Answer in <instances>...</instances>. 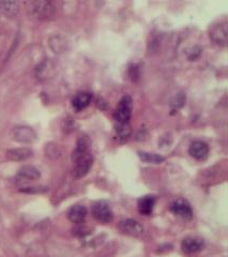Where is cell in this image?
I'll return each mask as SVG.
<instances>
[{"label": "cell", "instance_id": "cell-1", "mask_svg": "<svg viewBox=\"0 0 228 257\" xmlns=\"http://www.w3.org/2000/svg\"><path fill=\"white\" fill-rule=\"evenodd\" d=\"M72 159L74 177L83 178L86 176L93 164V156L90 151V141L87 136H81L77 139Z\"/></svg>", "mask_w": 228, "mask_h": 257}, {"label": "cell", "instance_id": "cell-2", "mask_svg": "<svg viewBox=\"0 0 228 257\" xmlns=\"http://www.w3.org/2000/svg\"><path fill=\"white\" fill-rule=\"evenodd\" d=\"M27 10L31 16L39 20H47L55 15V7L49 1H31L27 3Z\"/></svg>", "mask_w": 228, "mask_h": 257}, {"label": "cell", "instance_id": "cell-3", "mask_svg": "<svg viewBox=\"0 0 228 257\" xmlns=\"http://www.w3.org/2000/svg\"><path fill=\"white\" fill-rule=\"evenodd\" d=\"M133 110V100L130 96H124L119 102L114 114L117 125H127L131 119Z\"/></svg>", "mask_w": 228, "mask_h": 257}, {"label": "cell", "instance_id": "cell-4", "mask_svg": "<svg viewBox=\"0 0 228 257\" xmlns=\"http://www.w3.org/2000/svg\"><path fill=\"white\" fill-rule=\"evenodd\" d=\"M92 215L101 224H107V223H111L114 219V214L111 206L107 202H104V200H100V202L93 205Z\"/></svg>", "mask_w": 228, "mask_h": 257}, {"label": "cell", "instance_id": "cell-5", "mask_svg": "<svg viewBox=\"0 0 228 257\" xmlns=\"http://www.w3.org/2000/svg\"><path fill=\"white\" fill-rule=\"evenodd\" d=\"M170 211L177 216L183 220H191L193 217V210L190 203L184 198H177L170 205Z\"/></svg>", "mask_w": 228, "mask_h": 257}, {"label": "cell", "instance_id": "cell-6", "mask_svg": "<svg viewBox=\"0 0 228 257\" xmlns=\"http://www.w3.org/2000/svg\"><path fill=\"white\" fill-rule=\"evenodd\" d=\"M118 228L123 234L132 237H140L145 233V228L138 221L133 219H125L119 222Z\"/></svg>", "mask_w": 228, "mask_h": 257}, {"label": "cell", "instance_id": "cell-7", "mask_svg": "<svg viewBox=\"0 0 228 257\" xmlns=\"http://www.w3.org/2000/svg\"><path fill=\"white\" fill-rule=\"evenodd\" d=\"M12 137L14 141L23 143V144H29L33 141H36L37 133L32 128L27 126H18L13 128Z\"/></svg>", "mask_w": 228, "mask_h": 257}, {"label": "cell", "instance_id": "cell-8", "mask_svg": "<svg viewBox=\"0 0 228 257\" xmlns=\"http://www.w3.org/2000/svg\"><path fill=\"white\" fill-rule=\"evenodd\" d=\"M227 38H228V29H227L226 21L216 24L211 28L210 39L216 44V45L225 46L227 44Z\"/></svg>", "mask_w": 228, "mask_h": 257}, {"label": "cell", "instance_id": "cell-9", "mask_svg": "<svg viewBox=\"0 0 228 257\" xmlns=\"http://www.w3.org/2000/svg\"><path fill=\"white\" fill-rule=\"evenodd\" d=\"M205 248L204 240L197 237H187L181 243V249L187 254L198 253Z\"/></svg>", "mask_w": 228, "mask_h": 257}, {"label": "cell", "instance_id": "cell-10", "mask_svg": "<svg viewBox=\"0 0 228 257\" xmlns=\"http://www.w3.org/2000/svg\"><path fill=\"white\" fill-rule=\"evenodd\" d=\"M40 177H41V174H40L38 169H36L35 166L26 165L23 166L19 171L18 175H16V180L18 182H29L38 180Z\"/></svg>", "mask_w": 228, "mask_h": 257}, {"label": "cell", "instance_id": "cell-11", "mask_svg": "<svg viewBox=\"0 0 228 257\" xmlns=\"http://www.w3.org/2000/svg\"><path fill=\"white\" fill-rule=\"evenodd\" d=\"M189 153L194 159L202 161L207 159V156L209 154V147L208 145L204 142L201 141L193 142L189 148Z\"/></svg>", "mask_w": 228, "mask_h": 257}, {"label": "cell", "instance_id": "cell-12", "mask_svg": "<svg viewBox=\"0 0 228 257\" xmlns=\"http://www.w3.org/2000/svg\"><path fill=\"white\" fill-rule=\"evenodd\" d=\"M32 150L27 147H22V148H15V149H10L7 151V158L10 161L14 162H21L29 159L32 155Z\"/></svg>", "mask_w": 228, "mask_h": 257}, {"label": "cell", "instance_id": "cell-13", "mask_svg": "<svg viewBox=\"0 0 228 257\" xmlns=\"http://www.w3.org/2000/svg\"><path fill=\"white\" fill-rule=\"evenodd\" d=\"M87 208L85 206L82 205H75L70 208V210L68 211V217L72 223H82L87 216Z\"/></svg>", "mask_w": 228, "mask_h": 257}, {"label": "cell", "instance_id": "cell-14", "mask_svg": "<svg viewBox=\"0 0 228 257\" xmlns=\"http://www.w3.org/2000/svg\"><path fill=\"white\" fill-rule=\"evenodd\" d=\"M19 3L15 1H1L0 2V16L7 19H13L19 13Z\"/></svg>", "mask_w": 228, "mask_h": 257}, {"label": "cell", "instance_id": "cell-15", "mask_svg": "<svg viewBox=\"0 0 228 257\" xmlns=\"http://www.w3.org/2000/svg\"><path fill=\"white\" fill-rule=\"evenodd\" d=\"M91 99H92V94L89 93V92H79L77 93L75 97L73 98L72 100V106L74 107V109L77 110V111H81L83 109H85L86 107H88L90 102H91Z\"/></svg>", "mask_w": 228, "mask_h": 257}, {"label": "cell", "instance_id": "cell-16", "mask_svg": "<svg viewBox=\"0 0 228 257\" xmlns=\"http://www.w3.org/2000/svg\"><path fill=\"white\" fill-rule=\"evenodd\" d=\"M155 205H156V198L155 196H150V195L140 197L137 203L138 210L140 214L144 215H150L152 214L153 208H155Z\"/></svg>", "mask_w": 228, "mask_h": 257}, {"label": "cell", "instance_id": "cell-17", "mask_svg": "<svg viewBox=\"0 0 228 257\" xmlns=\"http://www.w3.org/2000/svg\"><path fill=\"white\" fill-rule=\"evenodd\" d=\"M138 156L142 162L150 164H161L165 161V158L162 155L157 154V153H149L145 151H139Z\"/></svg>", "mask_w": 228, "mask_h": 257}, {"label": "cell", "instance_id": "cell-18", "mask_svg": "<svg viewBox=\"0 0 228 257\" xmlns=\"http://www.w3.org/2000/svg\"><path fill=\"white\" fill-rule=\"evenodd\" d=\"M116 136L119 141H127L131 135V128L130 125H117L115 128Z\"/></svg>", "mask_w": 228, "mask_h": 257}, {"label": "cell", "instance_id": "cell-19", "mask_svg": "<svg viewBox=\"0 0 228 257\" xmlns=\"http://www.w3.org/2000/svg\"><path fill=\"white\" fill-rule=\"evenodd\" d=\"M21 192H24V193H29V194H33V193H43V192H46L47 189L46 188H42V187H25V188H22L20 190Z\"/></svg>", "mask_w": 228, "mask_h": 257}, {"label": "cell", "instance_id": "cell-20", "mask_svg": "<svg viewBox=\"0 0 228 257\" xmlns=\"http://www.w3.org/2000/svg\"><path fill=\"white\" fill-rule=\"evenodd\" d=\"M53 39H54V40H56V43H61V39L60 38L55 37ZM58 45H59V53L64 51L65 47H66V44H58Z\"/></svg>", "mask_w": 228, "mask_h": 257}]
</instances>
